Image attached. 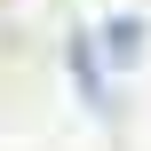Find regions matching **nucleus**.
<instances>
[{
  "mask_svg": "<svg viewBox=\"0 0 151 151\" xmlns=\"http://www.w3.org/2000/svg\"><path fill=\"white\" fill-rule=\"evenodd\" d=\"M72 72H80V88H88V111H111V88H104V72H96V48H88V40H72Z\"/></svg>",
  "mask_w": 151,
  "mask_h": 151,
  "instance_id": "nucleus-2",
  "label": "nucleus"
},
{
  "mask_svg": "<svg viewBox=\"0 0 151 151\" xmlns=\"http://www.w3.org/2000/svg\"><path fill=\"white\" fill-rule=\"evenodd\" d=\"M96 40H104V56H111L119 72H127V64H143V16H111Z\"/></svg>",
  "mask_w": 151,
  "mask_h": 151,
  "instance_id": "nucleus-1",
  "label": "nucleus"
}]
</instances>
